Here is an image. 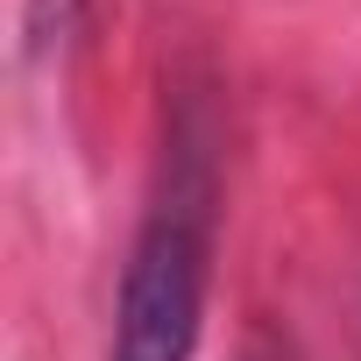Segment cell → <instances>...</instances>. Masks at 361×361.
Returning a JSON list of instances; mask_svg holds the SVG:
<instances>
[{
    "label": "cell",
    "mask_w": 361,
    "mask_h": 361,
    "mask_svg": "<svg viewBox=\"0 0 361 361\" xmlns=\"http://www.w3.org/2000/svg\"><path fill=\"white\" fill-rule=\"evenodd\" d=\"M234 361H290V354H283V340H276V333H248V347H241Z\"/></svg>",
    "instance_id": "2"
},
{
    "label": "cell",
    "mask_w": 361,
    "mask_h": 361,
    "mask_svg": "<svg viewBox=\"0 0 361 361\" xmlns=\"http://www.w3.org/2000/svg\"><path fill=\"white\" fill-rule=\"evenodd\" d=\"M213 234H220V128L206 92H185L170 106L149 206L128 241L106 361H192L206 319Z\"/></svg>",
    "instance_id": "1"
}]
</instances>
